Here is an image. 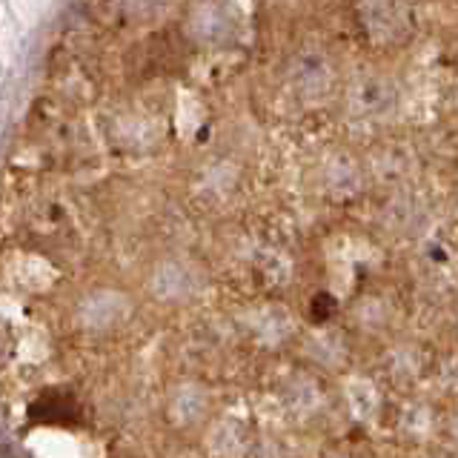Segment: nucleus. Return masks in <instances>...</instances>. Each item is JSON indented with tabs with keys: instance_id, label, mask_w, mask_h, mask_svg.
Listing matches in <instances>:
<instances>
[{
	"instance_id": "nucleus-4",
	"label": "nucleus",
	"mask_w": 458,
	"mask_h": 458,
	"mask_svg": "<svg viewBox=\"0 0 458 458\" xmlns=\"http://www.w3.org/2000/svg\"><path fill=\"white\" fill-rule=\"evenodd\" d=\"M286 407H290L301 419H310V415H318L327 407V395L312 378H293L286 386Z\"/></svg>"
},
{
	"instance_id": "nucleus-7",
	"label": "nucleus",
	"mask_w": 458,
	"mask_h": 458,
	"mask_svg": "<svg viewBox=\"0 0 458 458\" xmlns=\"http://www.w3.org/2000/svg\"><path fill=\"white\" fill-rule=\"evenodd\" d=\"M250 329H252V335L258 341L278 347V344H284L286 338L293 335V321H290V315H286L284 310H264Z\"/></svg>"
},
{
	"instance_id": "nucleus-3",
	"label": "nucleus",
	"mask_w": 458,
	"mask_h": 458,
	"mask_svg": "<svg viewBox=\"0 0 458 458\" xmlns=\"http://www.w3.org/2000/svg\"><path fill=\"white\" fill-rule=\"evenodd\" d=\"M29 415H32L38 424H72L78 419V404H75V398L64 390H47L35 398Z\"/></svg>"
},
{
	"instance_id": "nucleus-2",
	"label": "nucleus",
	"mask_w": 458,
	"mask_h": 458,
	"mask_svg": "<svg viewBox=\"0 0 458 458\" xmlns=\"http://www.w3.org/2000/svg\"><path fill=\"white\" fill-rule=\"evenodd\" d=\"M209 404H212V398L207 386L186 381L175 386V393L169 395V419L178 427H195L207 419Z\"/></svg>"
},
{
	"instance_id": "nucleus-6",
	"label": "nucleus",
	"mask_w": 458,
	"mask_h": 458,
	"mask_svg": "<svg viewBox=\"0 0 458 458\" xmlns=\"http://www.w3.org/2000/svg\"><path fill=\"white\" fill-rule=\"evenodd\" d=\"M152 293L157 298H164V301H186L190 295L198 293V281L186 269L166 267V269H161V276L155 278V290Z\"/></svg>"
},
{
	"instance_id": "nucleus-10",
	"label": "nucleus",
	"mask_w": 458,
	"mask_h": 458,
	"mask_svg": "<svg viewBox=\"0 0 458 458\" xmlns=\"http://www.w3.org/2000/svg\"><path fill=\"white\" fill-rule=\"evenodd\" d=\"M333 458H352V455H333Z\"/></svg>"
},
{
	"instance_id": "nucleus-5",
	"label": "nucleus",
	"mask_w": 458,
	"mask_h": 458,
	"mask_svg": "<svg viewBox=\"0 0 458 458\" xmlns=\"http://www.w3.org/2000/svg\"><path fill=\"white\" fill-rule=\"evenodd\" d=\"M209 447H212L215 455H221V458H241L243 453L250 450L247 427H243L241 421H235V419L221 421L209 433Z\"/></svg>"
},
{
	"instance_id": "nucleus-9",
	"label": "nucleus",
	"mask_w": 458,
	"mask_h": 458,
	"mask_svg": "<svg viewBox=\"0 0 458 458\" xmlns=\"http://www.w3.org/2000/svg\"><path fill=\"white\" fill-rule=\"evenodd\" d=\"M433 424V419H429V412L424 407H415L407 412V429L410 433H424V429Z\"/></svg>"
},
{
	"instance_id": "nucleus-8",
	"label": "nucleus",
	"mask_w": 458,
	"mask_h": 458,
	"mask_svg": "<svg viewBox=\"0 0 458 458\" xmlns=\"http://www.w3.org/2000/svg\"><path fill=\"white\" fill-rule=\"evenodd\" d=\"M350 404H352V412L358 415V419H369V415L376 412L378 395H376V390H372L369 381L355 378V384L350 386Z\"/></svg>"
},
{
	"instance_id": "nucleus-1",
	"label": "nucleus",
	"mask_w": 458,
	"mask_h": 458,
	"mask_svg": "<svg viewBox=\"0 0 458 458\" xmlns=\"http://www.w3.org/2000/svg\"><path fill=\"white\" fill-rule=\"evenodd\" d=\"M129 315V301L121 293H92L81 301L78 321L86 333H109Z\"/></svg>"
}]
</instances>
